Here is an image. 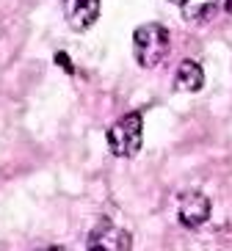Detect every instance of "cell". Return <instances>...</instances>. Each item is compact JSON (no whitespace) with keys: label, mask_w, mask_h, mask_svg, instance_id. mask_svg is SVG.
I'll return each instance as SVG.
<instances>
[{"label":"cell","mask_w":232,"mask_h":251,"mask_svg":"<svg viewBox=\"0 0 232 251\" xmlns=\"http://www.w3.org/2000/svg\"><path fill=\"white\" fill-rule=\"evenodd\" d=\"M64 17L72 30L91 28L100 17V0H64Z\"/></svg>","instance_id":"cell-4"},{"label":"cell","mask_w":232,"mask_h":251,"mask_svg":"<svg viewBox=\"0 0 232 251\" xmlns=\"http://www.w3.org/2000/svg\"><path fill=\"white\" fill-rule=\"evenodd\" d=\"M218 8H221L218 0H188L182 6V17L188 23H207L218 14Z\"/></svg>","instance_id":"cell-7"},{"label":"cell","mask_w":232,"mask_h":251,"mask_svg":"<svg viewBox=\"0 0 232 251\" xmlns=\"http://www.w3.org/2000/svg\"><path fill=\"white\" fill-rule=\"evenodd\" d=\"M169 3H174V6H180V8H182V6L188 3V0H169Z\"/></svg>","instance_id":"cell-11"},{"label":"cell","mask_w":232,"mask_h":251,"mask_svg":"<svg viewBox=\"0 0 232 251\" xmlns=\"http://www.w3.org/2000/svg\"><path fill=\"white\" fill-rule=\"evenodd\" d=\"M89 251H105V249H100V246H89Z\"/></svg>","instance_id":"cell-12"},{"label":"cell","mask_w":232,"mask_h":251,"mask_svg":"<svg viewBox=\"0 0 232 251\" xmlns=\"http://www.w3.org/2000/svg\"><path fill=\"white\" fill-rule=\"evenodd\" d=\"M177 218L185 229L202 226L210 218V199L202 191H182L177 196Z\"/></svg>","instance_id":"cell-3"},{"label":"cell","mask_w":232,"mask_h":251,"mask_svg":"<svg viewBox=\"0 0 232 251\" xmlns=\"http://www.w3.org/2000/svg\"><path fill=\"white\" fill-rule=\"evenodd\" d=\"M221 8H224L227 14H232V0H224V3H221Z\"/></svg>","instance_id":"cell-9"},{"label":"cell","mask_w":232,"mask_h":251,"mask_svg":"<svg viewBox=\"0 0 232 251\" xmlns=\"http://www.w3.org/2000/svg\"><path fill=\"white\" fill-rule=\"evenodd\" d=\"M36 251H67V249H61V246H47V249H36Z\"/></svg>","instance_id":"cell-10"},{"label":"cell","mask_w":232,"mask_h":251,"mask_svg":"<svg viewBox=\"0 0 232 251\" xmlns=\"http://www.w3.org/2000/svg\"><path fill=\"white\" fill-rule=\"evenodd\" d=\"M205 86V69L196 64V61L185 58L180 61L177 67V77H174V89L177 91H185V94H194Z\"/></svg>","instance_id":"cell-6"},{"label":"cell","mask_w":232,"mask_h":251,"mask_svg":"<svg viewBox=\"0 0 232 251\" xmlns=\"http://www.w3.org/2000/svg\"><path fill=\"white\" fill-rule=\"evenodd\" d=\"M172 50V36L160 23H144L133 33V55L138 67L155 69L163 64V58Z\"/></svg>","instance_id":"cell-1"},{"label":"cell","mask_w":232,"mask_h":251,"mask_svg":"<svg viewBox=\"0 0 232 251\" xmlns=\"http://www.w3.org/2000/svg\"><path fill=\"white\" fill-rule=\"evenodd\" d=\"M91 246H100L105 251H130L133 249V235L108 224V226L91 232Z\"/></svg>","instance_id":"cell-5"},{"label":"cell","mask_w":232,"mask_h":251,"mask_svg":"<svg viewBox=\"0 0 232 251\" xmlns=\"http://www.w3.org/2000/svg\"><path fill=\"white\" fill-rule=\"evenodd\" d=\"M108 149L116 157H135L141 152V141H144V125H141V113H125L122 119H116L108 133Z\"/></svg>","instance_id":"cell-2"},{"label":"cell","mask_w":232,"mask_h":251,"mask_svg":"<svg viewBox=\"0 0 232 251\" xmlns=\"http://www.w3.org/2000/svg\"><path fill=\"white\" fill-rule=\"evenodd\" d=\"M55 64H58L67 75H75V67H72V61H69L67 52H55Z\"/></svg>","instance_id":"cell-8"}]
</instances>
